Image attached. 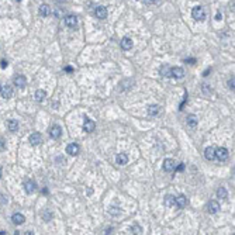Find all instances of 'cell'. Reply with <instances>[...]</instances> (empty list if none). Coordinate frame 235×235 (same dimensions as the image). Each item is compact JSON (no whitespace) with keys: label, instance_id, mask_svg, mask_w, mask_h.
I'll use <instances>...</instances> for the list:
<instances>
[{"label":"cell","instance_id":"cell-26","mask_svg":"<svg viewBox=\"0 0 235 235\" xmlns=\"http://www.w3.org/2000/svg\"><path fill=\"white\" fill-rule=\"evenodd\" d=\"M227 196H228L227 189L225 187H218V190H217V197L218 199H227Z\"/></svg>","mask_w":235,"mask_h":235},{"label":"cell","instance_id":"cell-34","mask_svg":"<svg viewBox=\"0 0 235 235\" xmlns=\"http://www.w3.org/2000/svg\"><path fill=\"white\" fill-rule=\"evenodd\" d=\"M185 62H186V63H190V65H194V63H196V59H194V58H189V59H186Z\"/></svg>","mask_w":235,"mask_h":235},{"label":"cell","instance_id":"cell-8","mask_svg":"<svg viewBox=\"0 0 235 235\" xmlns=\"http://www.w3.org/2000/svg\"><path fill=\"white\" fill-rule=\"evenodd\" d=\"M13 83H14V86L23 89V87H26L27 79H26V76H23V75H17V76L13 79Z\"/></svg>","mask_w":235,"mask_h":235},{"label":"cell","instance_id":"cell-35","mask_svg":"<svg viewBox=\"0 0 235 235\" xmlns=\"http://www.w3.org/2000/svg\"><path fill=\"white\" fill-rule=\"evenodd\" d=\"M7 65H9V62H7V61H4V59L0 62V66L3 68V69H4V68H7Z\"/></svg>","mask_w":235,"mask_h":235},{"label":"cell","instance_id":"cell-28","mask_svg":"<svg viewBox=\"0 0 235 235\" xmlns=\"http://www.w3.org/2000/svg\"><path fill=\"white\" fill-rule=\"evenodd\" d=\"M109 213L111 215H120V213H121V209H118V207H114V205H111L109 209Z\"/></svg>","mask_w":235,"mask_h":235},{"label":"cell","instance_id":"cell-19","mask_svg":"<svg viewBox=\"0 0 235 235\" xmlns=\"http://www.w3.org/2000/svg\"><path fill=\"white\" fill-rule=\"evenodd\" d=\"M0 93H2L3 99L9 100L11 96H13V89H11L10 86H3V87H2V90H0Z\"/></svg>","mask_w":235,"mask_h":235},{"label":"cell","instance_id":"cell-10","mask_svg":"<svg viewBox=\"0 0 235 235\" xmlns=\"http://www.w3.org/2000/svg\"><path fill=\"white\" fill-rule=\"evenodd\" d=\"M37 189V185L34 180H27L26 183H24V190H26L27 194H31V193H34Z\"/></svg>","mask_w":235,"mask_h":235},{"label":"cell","instance_id":"cell-37","mask_svg":"<svg viewBox=\"0 0 235 235\" xmlns=\"http://www.w3.org/2000/svg\"><path fill=\"white\" fill-rule=\"evenodd\" d=\"M51 217H52V215H51V214H46V213H45V214H44V218H45L46 221H48V220H50Z\"/></svg>","mask_w":235,"mask_h":235},{"label":"cell","instance_id":"cell-25","mask_svg":"<svg viewBox=\"0 0 235 235\" xmlns=\"http://www.w3.org/2000/svg\"><path fill=\"white\" fill-rule=\"evenodd\" d=\"M46 97V93H45V90H42V89H38L35 92V100L37 102H42L44 99Z\"/></svg>","mask_w":235,"mask_h":235},{"label":"cell","instance_id":"cell-3","mask_svg":"<svg viewBox=\"0 0 235 235\" xmlns=\"http://www.w3.org/2000/svg\"><path fill=\"white\" fill-rule=\"evenodd\" d=\"M175 168H176V162L173 159L168 158V159L163 161V170H165V172H173Z\"/></svg>","mask_w":235,"mask_h":235},{"label":"cell","instance_id":"cell-38","mask_svg":"<svg viewBox=\"0 0 235 235\" xmlns=\"http://www.w3.org/2000/svg\"><path fill=\"white\" fill-rule=\"evenodd\" d=\"M221 18H222V16H221V13H217V16H215V20H221Z\"/></svg>","mask_w":235,"mask_h":235},{"label":"cell","instance_id":"cell-42","mask_svg":"<svg viewBox=\"0 0 235 235\" xmlns=\"http://www.w3.org/2000/svg\"><path fill=\"white\" fill-rule=\"evenodd\" d=\"M110 232H111V228H109V229H106V231H104V234H110Z\"/></svg>","mask_w":235,"mask_h":235},{"label":"cell","instance_id":"cell-24","mask_svg":"<svg viewBox=\"0 0 235 235\" xmlns=\"http://www.w3.org/2000/svg\"><path fill=\"white\" fill-rule=\"evenodd\" d=\"M163 204H165V207H172V205H175V197H173V196H170V194L165 196Z\"/></svg>","mask_w":235,"mask_h":235},{"label":"cell","instance_id":"cell-7","mask_svg":"<svg viewBox=\"0 0 235 235\" xmlns=\"http://www.w3.org/2000/svg\"><path fill=\"white\" fill-rule=\"evenodd\" d=\"M175 204L177 205V209H185L187 204V197L185 194H180L177 197H175Z\"/></svg>","mask_w":235,"mask_h":235},{"label":"cell","instance_id":"cell-5","mask_svg":"<svg viewBox=\"0 0 235 235\" xmlns=\"http://www.w3.org/2000/svg\"><path fill=\"white\" fill-rule=\"evenodd\" d=\"M170 76L175 78V79H182V78L185 76V70H183L180 66L170 68Z\"/></svg>","mask_w":235,"mask_h":235},{"label":"cell","instance_id":"cell-14","mask_svg":"<svg viewBox=\"0 0 235 235\" xmlns=\"http://www.w3.org/2000/svg\"><path fill=\"white\" fill-rule=\"evenodd\" d=\"M41 142H42V137H41V134L34 133V134H31L30 135V144L31 145L37 146V145H40Z\"/></svg>","mask_w":235,"mask_h":235},{"label":"cell","instance_id":"cell-32","mask_svg":"<svg viewBox=\"0 0 235 235\" xmlns=\"http://www.w3.org/2000/svg\"><path fill=\"white\" fill-rule=\"evenodd\" d=\"M175 170H179V172H182V170H185V163H179V166H176Z\"/></svg>","mask_w":235,"mask_h":235},{"label":"cell","instance_id":"cell-31","mask_svg":"<svg viewBox=\"0 0 235 235\" xmlns=\"http://www.w3.org/2000/svg\"><path fill=\"white\" fill-rule=\"evenodd\" d=\"M234 85H235V80H234V78H232V79L228 80V87H229L231 90H234Z\"/></svg>","mask_w":235,"mask_h":235},{"label":"cell","instance_id":"cell-41","mask_svg":"<svg viewBox=\"0 0 235 235\" xmlns=\"http://www.w3.org/2000/svg\"><path fill=\"white\" fill-rule=\"evenodd\" d=\"M65 70H66V72H72V68H70V66H66V68H65Z\"/></svg>","mask_w":235,"mask_h":235},{"label":"cell","instance_id":"cell-15","mask_svg":"<svg viewBox=\"0 0 235 235\" xmlns=\"http://www.w3.org/2000/svg\"><path fill=\"white\" fill-rule=\"evenodd\" d=\"M186 123H187V125H189V127L196 128V127H197V124H199V118H197V116H194V114H189V116H187V118H186Z\"/></svg>","mask_w":235,"mask_h":235},{"label":"cell","instance_id":"cell-18","mask_svg":"<svg viewBox=\"0 0 235 235\" xmlns=\"http://www.w3.org/2000/svg\"><path fill=\"white\" fill-rule=\"evenodd\" d=\"M78 24V17L76 16H66L65 17V26L66 27H76Z\"/></svg>","mask_w":235,"mask_h":235},{"label":"cell","instance_id":"cell-12","mask_svg":"<svg viewBox=\"0 0 235 235\" xmlns=\"http://www.w3.org/2000/svg\"><path fill=\"white\" fill-rule=\"evenodd\" d=\"M204 158L207 161H214L215 159V148L214 146H207L204 151Z\"/></svg>","mask_w":235,"mask_h":235},{"label":"cell","instance_id":"cell-2","mask_svg":"<svg viewBox=\"0 0 235 235\" xmlns=\"http://www.w3.org/2000/svg\"><path fill=\"white\" fill-rule=\"evenodd\" d=\"M229 156L228 149L224 148V146H220V148H215V159H218L220 162H224L227 161Z\"/></svg>","mask_w":235,"mask_h":235},{"label":"cell","instance_id":"cell-33","mask_svg":"<svg viewBox=\"0 0 235 235\" xmlns=\"http://www.w3.org/2000/svg\"><path fill=\"white\" fill-rule=\"evenodd\" d=\"M56 162H61L62 165H65V163H66V159L63 158V156H59V158L56 159Z\"/></svg>","mask_w":235,"mask_h":235},{"label":"cell","instance_id":"cell-9","mask_svg":"<svg viewBox=\"0 0 235 235\" xmlns=\"http://www.w3.org/2000/svg\"><path fill=\"white\" fill-rule=\"evenodd\" d=\"M94 14H96L97 18H100V20H104L107 17V9L104 6H97L96 7V10H94Z\"/></svg>","mask_w":235,"mask_h":235},{"label":"cell","instance_id":"cell-36","mask_svg":"<svg viewBox=\"0 0 235 235\" xmlns=\"http://www.w3.org/2000/svg\"><path fill=\"white\" fill-rule=\"evenodd\" d=\"M159 0H144V3H146V4H149V3H158Z\"/></svg>","mask_w":235,"mask_h":235},{"label":"cell","instance_id":"cell-44","mask_svg":"<svg viewBox=\"0 0 235 235\" xmlns=\"http://www.w3.org/2000/svg\"><path fill=\"white\" fill-rule=\"evenodd\" d=\"M0 90H2V85H0Z\"/></svg>","mask_w":235,"mask_h":235},{"label":"cell","instance_id":"cell-4","mask_svg":"<svg viewBox=\"0 0 235 235\" xmlns=\"http://www.w3.org/2000/svg\"><path fill=\"white\" fill-rule=\"evenodd\" d=\"M50 135H51V138H54V139H58L61 135H62V128H61L59 125H52V127H50Z\"/></svg>","mask_w":235,"mask_h":235},{"label":"cell","instance_id":"cell-27","mask_svg":"<svg viewBox=\"0 0 235 235\" xmlns=\"http://www.w3.org/2000/svg\"><path fill=\"white\" fill-rule=\"evenodd\" d=\"M159 72H161V75H162V76H166V78L170 76V68H169L168 65H162Z\"/></svg>","mask_w":235,"mask_h":235},{"label":"cell","instance_id":"cell-6","mask_svg":"<svg viewBox=\"0 0 235 235\" xmlns=\"http://www.w3.org/2000/svg\"><path fill=\"white\" fill-rule=\"evenodd\" d=\"M94 128H96V123H94L93 120H90V118L85 120V123H83V131L92 133V131H94Z\"/></svg>","mask_w":235,"mask_h":235},{"label":"cell","instance_id":"cell-29","mask_svg":"<svg viewBox=\"0 0 235 235\" xmlns=\"http://www.w3.org/2000/svg\"><path fill=\"white\" fill-rule=\"evenodd\" d=\"M129 231L133 232V234H142V228H141L139 225H134V227H131Z\"/></svg>","mask_w":235,"mask_h":235},{"label":"cell","instance_id":"cell-43","mask_svg":"<svg viewBox=\"0 0 235 235\" xmlns=\"http://www.w3.org/2000/svg\"><path fill=\"white\" fill-rule=\"evenodd\" d=\"M0 177H2V169H0Z\"/></svg>","mask_w":235,"mask_h":235},{"label":"cell","instance_id":"cell-13","mask_svg":"<svg viewBox=\"0 0 235 235\" xmlns=\"http://www.w3.org/2000/svg\"><path fill=\"white\" fill-rule=\"evenodd\" d=\"M79 151H80V146L78 145V144H69V145L66 146V153H69V155H72V156H75V155H78L79 153Z\"/></svg>","mask_w":235,"mask_h":235},{"label":"cell","instance_id":"cell-21","mask_svg":"<svg viewBox=\"0 0 235 235\" xmlns=\"http://www.w3.org/2000/svg\"><path fill=\"white\" fill-rule=\"evenodd\" d=\"M7 128L10 129L11 133L18 131V121H17V120H9V121H7Z\"/></svg>","mask_w":235,"mask_h":235},{"label":"cell","instance_id":"cell-30","mask_svg":"<svg viewBox=\"0 0 235 235\" xmlns=\"http://www.w3.org/2000/svg\"><path fill=\"white\" fill-rule=\"evenodd\" d=\"M203 93H204L205 96L211 93V89H210V86H209V85H203Z\"/></svg>","mask_w":235,"mask_h":235},{"label":"cell","instance_id":"cell-40","mask_svg":"<svg viewBox=\"0 0 235 235\" xmlns=\"http://www.w3.org/2000/svg\"><path fill=\"white\" fill-rule=\"evenodd\" d=\"M4 149V145H3V141H0V151H3Z\"/></svg>","mask_w":235,"mask_h":235},{"label":"cell","instance_id":"cell-1","mask_svg":"<svg viewBox=\"0 0 235 235\" xmlns=\"http://www.w3.org/2000/svg\"><path fill=\"white\" fill-rule=\"evenodd\" d=\"M192 16L196 21H204L205 20V11L201 6H196L193 7L192 10Z\"/></svg>","mask_w":235,"mask_h":235},{"label":"cell","instance_id":"cell-22","mask_svg":"<svg viewBox=\"0 0 235 235\" xmlns=\"http://www.w3.org/2000/svg\"><path fill=\"white\" fill-rule=\"evenodd\" d=\"M38 11H40V14L42 17H48L51 14V7L48 6V4H41L40 10H38Z\"/></svg>","mask_w":235,"mask_h":235},{"label":"cell","instance_id":"cell-20","mask_svg":"<svg viewBox=\"0 0 235 235\" xmlns=\"http://www.w3.org/2000/svg\"><path fill=\"white\" fill-rule=\"evenodd\" d=\"M116 162H117V165H121V166L127 165V162H128V156H127L125 153H118L117 158H116Z\"/></svg>","mask_w":235,"mask_h":235},{"label":"cell","instance_id":"cell-17","mask_svg":"<svg viewBox=\"0 0 235 235\" xmlns=\"http://www.w3.org/2000/svg\"><path fill=\"white\" fill-rule=\"evenodd\" d=\"M121 48L124 51H128L133 48V40L129 38V37H124L123 40H121Z\"/></svg>","mask_w":235,"mask_h":235},{"label":"cell","instance_id":"cell-11","mask_svg":"<svg viewBox=\"0 0 235 235\" xmlns=\"http://www.w3.org/2000/svg\"><path fill=\"white\" fill-rule=\"evenodd\" d=\"M11 221H13L14 225H21V224H24V221H26V217H24L21 213H14L13 217H11Z\"/></svg>","mask_w":235,"mask_h":235},{"label":"cell","instance_id":"cell-23","mask_svg":"<svg viewBox=\"0 0 235 235\" xmlns=\"http://www.w3.org/2000/svg\"><path fill=\"white\" fill-rule=\"evenodd\" d=\"M159 111H161V107H159L158 104H152V106L148 107V114L151 117H152V116H158Z\"/></svg>","mask_w":235,"mask_h":235},{"label":"cell","instance_id":"cell-16","mask_svg":"<svg viewBox=\"0 0 235 235\" xmlns=\"http://www.w3.org/2000/svg\"><path fill=\"white\" fill-rule=\"evenodd\" d=\"M207 209H209V213H210V214H217V213H218V210H220L218 201L211 200V201L209 203V205H207Z\"/></svg>","mask_w":235,"mask_h":235},{"label":"cell","instance_id":"cell-39","mask_svg":"<svg viewBox=\"0 0 235 235\" xmlns=\"http://www.w3.org/2000/svg\"><path fill=\"white\" fill-rule=\"evenodd\" d=\"M0 203H2V204H6V200H4V197L2 194H0Z\"/></svg>","mask_w":235,"mask_h":235}]
</instances>
